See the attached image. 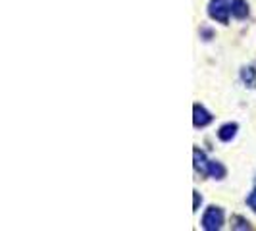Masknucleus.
Returning <instances> with one entry per match:
<instances>
[{
  "label": "nucleus",
  "mask_w": 256,
  "mask_h": 231,
  "mask_svg": "<svg viewBox=\"0 0 256 231\" xmlns=\"http://www.w3.org/2000/svg\"><path fill=\"white\" fill-rule=\"evenodd\" d=\"M230 12H231L230 0H210V4H208V16L212 20L220 22V24H228Z\"/></svg>",
  "instance_id": "obj_1"
},
{
  "label": "nucleus",
  "mask_w": 256,
  "mask_h": 231,
  "mask_svg": "<svg viewBox=\"0 0 256 231\" xmlns=\"http://www.w3.org/2000/svg\"><path fill=\"white\" fill-rule=\"evenodd\" d=\"M224 226V210L220 206H208L202 216V228L206 231H218Z\"/></svg>",
  "instance_id": "obj_2"
},
{
  "label": "nucleus",
  "mask_w": 256,
  "mask_h": 231,
  "mask_svg": "<svg viewBox=\"0 0 256 231\" xmlns=\"http://www.w3.org/2000/svg\"><path fill=\"white\" fill-rule=\"evenodd\" d=\"M210 122H212V114L206 110L204 106L194 104L192 106V124H194V128H206Z\"/></svg>",
  "instance_id": "obj_3"
},
{
  "label": "nucleus",
  "mask_w": 256,
  "mask_h": 231,
  "mask_svg": "<svg viewBox=\"0 0 256 231\" xmlns=\"http://www.w3.org/2000/svg\"><path fill=\"white\" fill-rule=\"evenodd\" d=\"M192 158H194V170L200 172L202 176H208V166H210V160H206V154L198 148L192 150Z\"/></svg>",
  "instance_id": "obj_4"
},
{
  "label": "nucleus",
  "mask_w": 256,
  "mask_h": 231,
  "mask_svg": "<svg viewBox=\"0 0 256 231\" xmlns=\"http://www.w3.org/2000/svg\"><path fill=\"white\" fill-rule=\"evenodd\" d=\"M231 14L235 18H239V20L246 18L248 16V4H246V0H233L231 2Z\"/></svg>",
  "instance_id": "obj_5"
},
{
  "label": "nucleus",
  "mask_w": 256,
  "mask_h": 231,
  "mask_svg": "<svg viewBox=\"0 0 256 231\" xmlns=\"http://www.w3.org/2000/svg\"><path fill=\"white\" fill-rule=\"evenodd\" d=\"M226 174H228V170H226L224 164H220L216 160L210 162V166H208V176H210V178H214V180H224Z\"/></svg>",
  "instance_id": "obj_6"
},
{
  "label": "nucleus",
  "mask_w": 256,
  "mask_h": 231,
  "mask_svg": "<svg viewBox=\"0 0 256 231\" xmlns=\"http://www.w3.org/2000/svg\"><path fill=\"white\" fill-rule=\"evenodd\" d=\"M237 124H226V126H222L218 131V137L222 139V141H231L235 135H237Z\"/></svg>",
  "instance_id": "obj_7"
},
{
  "label": "nucleus",
  "mask_w": 256,
  "mask_h": 231,
  "mask_svg": "<svg viewBox=\"0 0 256 231\" xmlns=\"http://www.w3.org/2000/svg\"><path fill=\"white\" fill-rule=\"evenodd\" d=\"M241 77H243V81L252 89V87H256V70H252V68H244L243 72H241Z\"/></svg>",
  "instance_id": "obj_8"
},
{
  "label": "nucleus",
  "mask_w": 256,
  "mask_h": 231,
  "mask_svg": "<svg viewBox=\"0 0 256 231\" xmlns=\"http://www.w3.org/2000/svg\"><path fill=\"white\" fill-rule=\"evenodd\" d=\"M235 220L239 222V224H235V226H233L235 230H248V228H250V226H248V222H246L244 218H241V216H235Z\"/></svg>",
  "instance_id": "obj_9"
},
{
  "label": "nucleus",
  "mask_w": 256,
  "mask_h": 231,
  "mask_svg": "<svg viewBox=\"0 0 256 231\" xmlns=\"http://www.w3.org/2000/svg\"><path fill=\"white\" fill-rule=\"evenodd\" d=\"M246 202H248V206H250V208L256 212V187H254V191L246 196Z\"/></svg>",
  "instance_id": "obj_10"
},
{
  "label": "nucleus",
  "mask_w": 256,
  "mask_h": 231,
  "mask_svg": "<svg viewBox=\"0 0 256 231\" xmlns=\"http://www.w3.org/2000/svg\"><path fill=\"white\" fill-rule=\"evenodd\" d=\"M192 192H194V206H192V210L196 212V210H198V204L202 202V196H200V192L198 191H192Z\"/></svg>",
  "instance_id": "obj_11"
}]
</instances>
